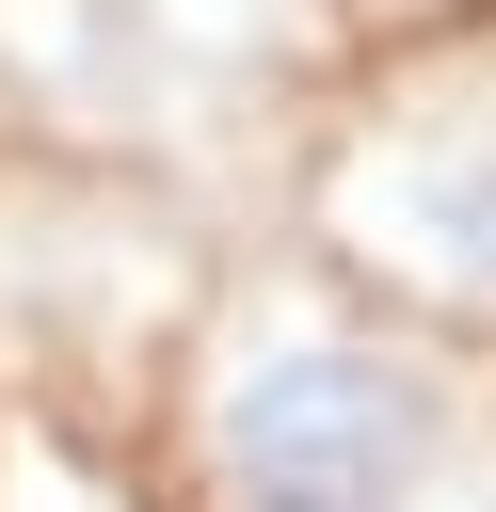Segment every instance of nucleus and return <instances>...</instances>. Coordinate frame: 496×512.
I'll return each instance as SVG.
<instances>
[{"label": "nucleus", "instance_id": "f257e3e1", "mask_svg": "<svg viewBox=\"0 0 496 512\" xmlns=\"http://www.w3.org/2000/svg\"><path fill=\"white\" fill-rule=\"evenodd\" d=\"M432 448H448L432 368L352 320H288L208 384V512H336V496L416 512Z\"/></svg>", "mask_w": 496, "mask_h": 512}, {"label": "nucleus", "instance_id": "7ed1b4c3", "mask_svg": "<svg viewBox=\"0 0 496 512\" xmlns=\"http://www.w3.org/2000/svg\"><path fill=\"white\" fill-rule=\"evenodd\" d=\"M336 512H384V496H336Z\"/></svg>", "mask_w": 496, "mask_h": 512}, {"label": "nucleus", "instance_id": "f03ea898", "mask_svg": "<svg viewBox=\"0 0 496 512\" xmlns=\"http://www.w3.org/2000/svg\"><path fill=\"white\" fill-rule=\"evenodd\" d=\"M352 240L400 272V288H448V304H496V112H432L400 144L352 160Z\"/></svg>", "mask_w": 496, "mask_h": 512}]
</instances>
